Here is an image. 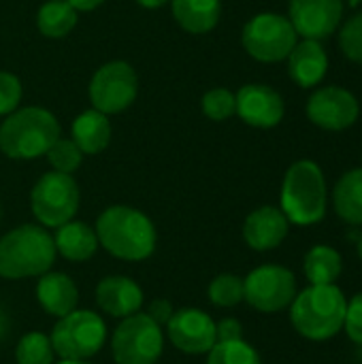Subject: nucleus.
Masks as SVG:
<instances>
[{
  "label": "nucleus",
  "instance_id": "72a5a7b5",
  "mask_svg": "<svg viewBox=\"0 0 362 364\" xmlns=\"http://www.w3.org/2000/svg\"><path fill=\"white\" fill-rule=\"evenodd\" d=\"M215 339H218V343L243 339V326H241V322L235 320V318L220 320V322L215 324Z\"/></svg>",
  "mask_w": 362,
  "mask_h": 364
},
{
  "label": "nucleus",
  "instance_id": "0eeeda50",
  "mask_svg": "<svg viewBox=\"0 0 362 364\" xmlns=\"http://www.w3.org/2000/svg\"><path fill=\"white\" fill-rule=\"evenodd\" d=\"M34 218L47 228H60L70 222L79 209V188L66 173H45L30 194Z\"/></svg>",
  "mask_w": 362,
  "mask_h": 364
},
{
  "label": "nucleus",
  "instance_id": "473e14b6",
  "mask_svg": "<svg viewBox=\"0 0 362 364\" xmlns=\"http://www.w3.org/2000/svg\"><path fill=\"white\" fill-rule=\"evenodd\" d=\"M344 328L348 333V337L362 346V292L356 294L348 307H346V320H344Z\"/></svg>",
  "mask_w": 362,
  "mask_h": 364
},
{
  "label": "nucleus",
  "instance_id": "f704fd0d",
  "mask_svg": "<svg viewBox=\"0 0 362 364\" xmlns=\"http://www.w3.org/2000/svg\"><path fill=\"white\" fill-rule=\"evenodd\" d=\"M158 326H166V322L171 320V316H173V305L169 303V301H164V299H158V301H154L151 305H149V314H147Z\"/></svg>",
  "mask_w": 362,
  "mask_h": 364
},
{
  "label": "nucleus",
  "instance_id": "20e7f679",
  "mask_svg": "<svg viewBox=\"0 0 362 364\" xmlns=\"http://www.w3.org/2000/svg\"><path fill=\"white\" fill-rule=\"evenodd\" d=\"M60 139V124L53 113L41 107H26L11 113L0 126V149L9 158L32 160L45 156Z\"/></svg>",
  "mask_w": 362,
  "mask_h": 364
},
{
  "label": "nucleus",
  "instance_id": "c9c22d12",
  "mask_svg": "<svg viewBox=\"0 0 362 364\" xmlns=\"http://www.w3.org/2000/svg\"><path fill=\"white\" fill-rule=\"evenodd\" d=\"M75 11H92L96 6H100L105 0H66Z\"/></svg>",
  "mask_w": 362,
  "mask_h": 364
},
{
  "label": "nucleus",
  "instance_id": "423d86ee",
  "mask_svg": "<svg viewBox=\"0 0 362 364\" xmlns=\"http://www.w3.org/2000/svg\"><path fill=\"white\" fill-rule=\"evenodd\" d=\"M105 339V320L98 314L83 309H75L60 318L51 333L53 352L62 360H87L102 350Z\"/></svg>",
  "mask_w": 362,
  "mask_h": 364
},
{
  "label": "nucleus",
  "instance_id": "9b49d317",
  "mask_svg": "<svg viewBox=\"0 0 362 364\" xmlns=\"http://www.w3.org/2000/svg\"><path fill=\"white\" fill-rule=\"evenodd\" d=\"M139 92V79L130 64L109 62L96 70L90 83V98L96 111L111 115L128 109Z\"/></svg>",
  "mask_w": 362,
  "mask_h": 364
},
{
  "label": "nucleus",
  "instance_id": "2eb2a0df",
  "mask_svg": "<svg viewBox=\"0 0 362 364\" xmlns=\"http://www.w3.org/2000/svg\"><path fill=\"white\" fill-rule=\"evenodd\" d=\"M235 100H237L239 117L250 126L273 128L284 117V100L269 85H260V83L243 85L235 96Z\"/></svg>",
  "mask_w": 362,
  "mask_h": 364
},
{
  "label": "nucleus",
  "instance_id": "a19ab883",
  "mask_svg": "<svg viewBox=\"0 0 362 364\" xmlns=\"http://www.w3.org/2000/svg\"><path fill=\"white\" fill-rule=\"evenodd\" d=\"M0 218H2V207H0Z\"/></svg>",
  "mask_w": 362,
  "mask_h": 364
},
{
  "label": "nucleus",
  "instance_id": "dca6fc26",
  "mask_svg": "<svg viewBox=\"0 0 362 364\" xmlns=\"http://www.w3.org/2000/svg\"><path fill=\"white\" fill-rule=\"evenodd\" d=\"M288 218L282 209L260 207L252 211L243 224V239L256 252H267L277 247L288 235Z\"/></svg>",
  "mask_w": 362,
  "mask_h": 364
},
{
  "label": "nucleus",
  "instance_id": "1a4fd4ad",
  "mask_svg": "<svg viewBox=\"0 0 362 364\" xmlns=\"http://www.w3.org/2000/svg\"><path fill=\"white\" fill-rule=\"evenodd\" d=\"M297 30L288 17L277 13H260L243 28L245 51L260 62H280L290 55L297 45Z\"/></svg>",
  "mask_w": 362,
  "mask_h": 364
},
{
  "label": "nucleus",
  "instance_id": "4468645a",
  "mask_svg": "<svg viewBox=\"0 0 362 364\" xmlns=\"http://www.w3.org/2000/svg\"><path fill=\"white\" fill-rule=\"evenodd\" d=\"M344 13L341 0H290V23L305 38H326Z\"/></svg>",
  "mask_w": 362,
  "mask_h": 364
},
{
  "label": "nucleus",
  "instance_id": "4be33fe9",
  "mask_svg": "<svg viewBox=\"0 0 362 364\" xmlns=\"http://www.w3.org/2000/svg\"><path fill=\"white\" fill-rule=\"evenodd\" d=\"M73 141L83 154H98L111 141V124L105 113L90 109L73 122Z\"/></svg>",
  "mask_w": 362,
  "mask_h": 364
},
{
  "label": "nucleus",
  "instance_id": "f3484780",
  "mask_svg": "<svg viewBox=\"0 0 362 364\" xmlns=\"http://www.w3.org/2000/svg\"><path fill=\"white\" fill-rule=\"evenodd\" d=\"M98 307L111 318H128L139 314L143 305V290L130 277H107L96 288Z\"/></svg>",
  "mask_w": 362,
  "mask_h": 364
},
{
  "label": "nucleus",
  "instance_id": "f257e3e1",
  "mask_svg": "<svg viewBox=\"0 0 362 364\" xmlns=\"http://www.w3.org/2000/svg\"><path fill=\"white\" fill-rule=\"evenodd\" d=\"M98 243L122 260H145L156 250V228L139 209L115 205L100 213L96 222Z\"/></svg>",
  "mask_w": 362,
  "mask_h": 364
},
{
  "label": "nucleus",
  "instance_id": "f03ea898",
  "mask_svg": "<svg viewBox=\"0 0 362 364\" xmlns=\"http://www.w3.org/2000/svg\"><path fill=\"white\" fill-rule=\"evenodd\" d=\"M348 299L335 286H309L294 296L290 320L297 333L309 341H326L344 328Z\"/></svg>",
  "mask_w": 362,
  "mask_h": 364
},
{
  "label": "nucleus",
  "instance_id": "2f4dec72",
  "mask_svg": "<svg viewBox=\"0 0 362 364\" xmlns=\"http://www.w3.org/2000/svg\"><path fill=\"white\" fill-rule=\"evenodd\" d=\"M21 100V81L13 73H0V115L13 113Z\"/></svg>",
  "mask_w": 362,
  "mask_h": 364
},
{
  "label": "nucleus",
  "instance_id": "a211bd4d",
  "mask_svg": "<svg viewBox=\"0 0 362 364\" xmlns=\"http://www.w3.org/2000/svg\"><path fill=\"white\" fill-rule=\"evenodd\" d=\"M36 299L41 307L55 318H64L77 309L79 290L75 282L64 273H43L36 284Z\"/></svg>",
  "mask_w": 362,
  "mask_h": 364
},
{
  "label": "nucleus",
  "instance_id": "58836bf2",
  "mask_svg": "<svg viewBox=\"0 0 362 364\" xmlns=\"http://www.w3.org/2000/svg\"><path fill=\"white\" fill-rule=\"evenodd\" d=\"M58 364H90L87 360H62V363Z\"/></svg>",
  "mask_w": 362,
  "mask_h": 364
},
{
  "label": "nucleus",
  "instance_id": "a878e982",
  "mask_svg": "<svg viewBox=\"0 0 362 364\" xmlns=\"http://www.w3.org/2000/svg\"><path fill=\"white\" fill-rule=\"evenodd\" d=\"M53 354L51 337L43 333H28L17 343L15 360L17 364H53Z\"/></svg>",
  "mask_w": 362,
  "mask_h": 364
},
{
  "label": "nucleus",
  "instance_id": "412c9836",
  "mask_svg": "<svg viewBox=\"0 0 362 364\" xmlns=\"http://www.w3.org/2000/svg\"><path fill=\"white\" fill-rule=\"evenodd\" d=\"M220 0H173V15L177 23L192 34L213 30L220 21Z\"/></svg>",
  "mask_w": 362,
  "mask_h": 364
},
{
  "label": "nucleus",
  "instance_id": "cd10ccee",
  "mask_svg": "<svg viewBox=\"0 0 362 364\" xmlns=\"http://www.w3.org/2000/svg\"><path fill=\"white\" fill-rule=\"evenodd\" d=\"M209 299L218 307H237L241 301H245L243 279L233 273L218 275L209 286Z\"/></svg>",
  "mask_w": 362,
  "mask_h": 364
},
{
  "label": "nucleus",
  "instance_id": "393cba45",
  "mask_svg": "<svg viewBox=\"0 0 362 364\" xmlns=\"http://www.w3.org/2000/svg\"><path fill=\"white\" fill-rule=\"evenodd\" d=\"M77 23V11L66 0H47L36 15L38 30L49 38L66 36Z\"/></svg>",
  "mask_w": 362,
  "mask_h": 364
},
{
  "label": "nucleus",
  "instance_id": "9d476101",
  "mask_svg": "<svg viewBox=\"0 0 362 364\" xmlns=\"http://www.w3.org/2000/svg\"><path fill=\"white\" fill-rule=\"evenodd\" d=\"M245 301L262 311V314H275L292 305L297 296V279L292 271L277 267V264H265L254 269L245 279Z\"/></svg>",
  "mask_w": 362,
  "mask_h": 364
},
{
  "label": "nucleus",
  "instance_id": "6ab92c4d",
  "mask_svg": "<svg viewBox=\"0 0 362 364\" xmlns=\"http://www.w3.org/2000/svg\"><path fill=\"white\" fill-rule=\"evenodd\" d=\"M288 70L290 77L301 85V87H314L318 85L329 68V58L324 47L314 41L305 38L303 43H297L294 49L288 55Z\"/></svg>",
  "mask_w": 362,
  "mask_h": 364
},
{
  "label": "nucleus",
  "instance_id": "e433bc0d",
  "mask_svg": "<svg viewBox=\"0 0 362 364\" xmlns=\"http://www.w3.org/2000/svg\"><path fill=\"white\" fill-rule=\"evenodd\" d=\"M6 333H9V318H6V314L0 309V341L6 337Z\"/></svg>",
  "mask_w": 362,
  "mask_h": 364
},
{
  "label": "nucleus",
  "instance_id": "7c9ffc66",
  "mask_svg": "<svg viewBox=\"0 0 362 364\" xmlns=\"http://www.w3.org/2000/svg\"><path fill=\"white\" fill-rule=\"evenodd\" d=\"M339 43H341V49L344 53L354 60V62H361L362 64V13L354 15L341 30V36H339Z\"/></svg>",
  "mask_w": 362,
  "mask_h": 364
},
{
  "label": "nucleus",
  "instance_id": "6e6552de",
  "mask_svg": "<svg viewBox=\"0 0 362 364\" xmlns=\"http://www.w3.org/2000/svg\"><path fill=\"white\" fill-rule=\"evenodd\" d=\"M162 331L147 314L124 318L111 339L113 358L117 364H156L162 356Z\"/></svg>",
  "mask_w": 362,
  "mask_h": 364
},
{
  "label": "nucleus",
  "instance_id": "5701e85b",
  "mask_svg": "<svg viewBox=\"0 0 362 364\" xmlns=\"http://www.w3.org/2000/svg\"><path fill=\"white\" fill-rule=\"evenodd\" d=\"M337 215L348 224H362V168L346 173L333 194Z\"/></svg>",
  "mask_w": 362,
  "mask_h": 364
},
{
  "label": "nucleus",
  "instance_id": "f8f14e48",
  "mask_svg": "<svg viewBox=\"0 0 362 364\" xmlns=\"http://www.w3.org/2000/svg\"><path fill=\"white\" fill-rule=\"evenodd\" d=\"M169 341L183 354H209L218 343L215 322L201 309H179L173 311L166 322Z\"/></svg>",
  "mask_w": 362,
  "mask_h": 364
},
{
  "label": "nucleus",
  "instance_id": "ddd939ff",
  "mask_svg": "<svg viewBox=\"0 0 362 364\" xmlns=\"http://www.w3.org/2000/svg\"><path fill=\"white\" fill-rule=\"evenodd\" d=\"M307 115L324 130H346L358 117V100L344 87H322L309 98Z\"/></svg>",
  "mask_w": 362,
  "mask_h": 364
},
{
  "label": "nucleus",
  "instance_id": "39448f33",
  "mask_svg": "<svg viewBox=\"0 0 362 364\" xmlns=\"http://www.w3.org/2000/svg\"><path fill=\"white\" fill-rule=\"evenodd\" d=\"M282 211L297 226L318 224L326 213V181L312 160L294 162L282 186Z\"/></svg>",
  "mask_w": 362,
  "mask_h": 364
},
{
  "label": "nucleus",
  "instance_id": "c756f323",
  "mask_svg": "<svg viewBox=\"0 0 362 364\" xmlns=\"http://www.w3.org/2000/svg\"><path fill=\"white\" fill-rule=\"evenodd\" d=\"M203 113L213 119V122H224L228 119L233 113H237V100H235V94L224 90V87H215V90H209L205 96H203Z\"/></svg>",
  "mask_w": 362,
  "mask_h": 364
},
{
  "label": "nucleus",
  "instance_id": "4c0bfd02",
  "mask_svg": "<svg viewBox=\"0 0 362 364\" xmlns=\"http://www.w3.org/2000/svg\"><path fill=\"white\" fill-rule=\"evenodd\" d=\"M141 6H147V9H156V6H162V4H166L169 0H137Z\"/></svg>",
  "mask_w": 362,
  "mask_h": 364
},
{
  "label": "nucleus",
  "instance_id": "7ed1b4c3",
  "mask_svg": "<svg viewBox=\"0 0 362 364\" xmlns=\"http://www.w3.org/2000/svg\"><path fill=\"white\" fill-rule=\"evenodd\" d=\"M53 237L34 224H23L0 239V277H36L51 269L55 260Z\"/></svg>",
  "mask_w": 362,
  "mask_h": 364
},
{
  "label": "nucleus",
  "instance_id": "b1692460",
  "mask_svg": "<svg viewBox=\"0 0 362 364\" xmlns=\"http://www.w3.org/2000/svg\"><path fill=\"white\" fill-rule=\"evenodd\" d=\"M303 267L312 286H329L341 275L344 262L337 250L329 245H316L307 252Z\"/></svg>",
  "mask_w": 362,
  "mask_h": 364
},
{
  "label": "nucleus",
  "instance_id": "ea45409f",
  "mask_svg": "<svg viewBox=\"0 0 362 364\" xmlns=\"http://www.w3.org/2000/svg\"><path fill=\"white\" fill-rule=\"evenodd\" d=\"M358 254H361V258H362V239H361V243H358Z\"/></svg>",
  "mask_w": 362,
  "mask_h": 364
},
{
  "label": "nucleus",
  "instance_id": "aec40b11",
  "mask_svg": "<svg viewBox=\"0 0 362 364\" xmlns=\"http://www.w3.org/2000/svg\"><path fill=\"white\" fill-rule=\"evenodd\" d=\"M53 243H55V252H60L66 260L73 262H83L92 258L100 245L96 230H92L83 222H73V220L58 228Z\"/></svg>",
  "mask_w": 362,
  "mask_h": 364
},
{
  "label": "nucleus",
  "instance_id": "bb28decb",
  "mask_svg": "<svg viewBox=\"0 0 362 364\" xmlns=\"http://www.w3.org/2000/svg\"><path fill=\"white\" fill-rule=\"evenodd\" d=\"M207 364H262L256 350L245 343L243 339L239 341H222L215 343L209 352Z\"/></svg>",
  "mask_w": 362,
  "mask_h": 364
},
{
  "label": "nucleus",
  "instance_id": "c85d7f7f",
  "mask_svg": "<svg viewBox=\"0 0 362 364\" xmlns=\"http://www.w3.org/2000/svg\"><path fill=\"white\" fill-rule=\"evenodd\" d=\"M45 156L49 158V164L53 166V171L70 175L73 171L79 168L83 151L73 139H58Z\"/></svg>",
  "mask_w": 362,
  "mask_h": 364
}]
</instances>
